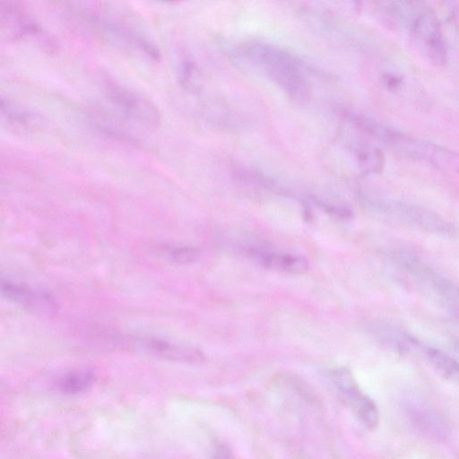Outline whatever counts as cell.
Listing matches in <instances>:
<instances>
[{
	"mask_svg": "<svg viewBox=\"0 0 459 459\" xmlns=\"http://www.w3.org/2000/svg\"><path fill=\"white\" fill-rule=\"evenodd\" d=\"M214 459H229V454L225 448H219L216 452Z\"/></svg>",
	"mask_w": 459,
	"mask_h": 459,
	"instance_id": "19",
	"label": "cell"
},
{
	"mask_svg": "<svg viewBox=\"0 0 459 459\" xmlns=\"http://www.w3.org/2000/svg\"><path fill=\"white\" fill-rule=\"evenodd\" d=\"M423 353L429 362L444 377L459 384V362L441 350L425 347Z\"/></svg>",
	"mask_w": 459,
	"mask_h": 459,
	"instance_id": "14",
	"label": "cell"
},
{
	"mask_svg": "<svg viewBox=\"0 0 459 459\" xmlns=\"http://www.w3.org/2000/svg\"><path fill=\"white\" fill-rule=\"evenodd\" d=\"M393 257L428 297L459 322V286L410 251H395Z\"/></svg>",
	"mask_w": 459,
	"mask_h": 459,
	"instance_id": "6",
	"label": "cell"
},
{
	"mask_svg": "<svg viewBox=\"0 0 459 459\" xmlns=\"http://www.w3.org/2000/svg\"><path fill=\"white\" fill-rule=\"evenodd\" d=\"M1 117L5 126L20 133L36 132L43 127L40 114L9 99H1Z\"/></svg>",
	"mask_w": 459,
	"mask_h": 459,
	"instance_id": "11",
	"label": "cell"
},
{
	"mask_svg": "<svg viewBox=\"0 0 459 459\" xmlns=\"http://www.w3.org/2000/svg\"><path fill=\"white\" fill-rule=\"evenodd\" d=\"M3 294L25 309L42 316H51L58 311V303L48 290L37 289L10 280H2Z\"/></svg>",
	"mask_w": 459,
	"mask_h": 459,
	"instance_id": "9",
	"label": "cell"
},
{
	"mask_svg": "<svg viewBox=\"0 0 459 459\" xmlns=\"http://www.w3.org/2000/svg\"><path fill=\"white\" fill-rule=\"evenodd\" d=\"M0 24L8 39L30 43L48 52L56 48L53 38L18 2L0 1Z\"/></svg>",
	"mask_w": 459,
	"mask_h": 459,
	"instance_id": "8",
	"label": "cell"
},
{
	"mask_svg": "<svg viewBox=\"0 0 459 459\" xmlns=\"http://www.w3.org/2000/svg\"><path fill=\"white\" fill-rule=\"evenodd\" d=\"M375 338L386 347L400 353H420L425 346L411 333L385 323H377L371 326Z\"/></svg>",
	"mask_w": 459,
	"mask_h": 459,
	"instance_id": "12",
	"label": "cell"
},
{
	"mask_svg": "<svg viewBox=\"0 0 459 459\" xmlns=\"http://www.w3.org/2000/svg\"><path fill=\"white\" fill-rule=\"evenodd\" d=\"M238 58L265 76L297 100L308 95L302 65L287 51L264 42H247L238 49Z\"/></svg>",
	"mask_w": 459,
	"mask_h": 459,
	"instance_id": "1",
	"label": "cell"
},
{
	"mask_svg": "<svg viewBox=\"0 0 459 459\" xmlns=\"http://www.w3.org/2000/svg\"><path fill=\"white\" fill-rule=\"evenodd\" d=\"M330 377L333 385L348 403L362 393L351 372L348 368H334L331 371Z\"/></svg>",
	"mask_w": 459,
	"mask_h": 459,
	"instance_id": "17",
	"label": "cell"
},
{
	"mask_svg": "<svg viewBox=\"0 0 459 459\" xmlns=\"http://www.w3.org/2000/svg\"><path fill=\"white\" fill-rule=\"evenodd\" d=\"M359 420L368 429H374L379 421L375 403L364 394H360L349 403Z\"/></svg>",
	"mask_w": 459,
	"mask_h": 459,
	"instance_id": "16",
	"label": "cell"
},
{
	"mask_svg": "<svg viewBox=\"0 0 459 459\" xmlns=\"http://www.w3.org/2000/svg\"><path fill=\"white\" fill-rule=\"evenodd\" d=\"M170 261L186 264L195 262L200 255L198 248L190 246H177L167 250Z\"/></svg>",
	"mask_w": 459,
	"mask_h": 459,
	"instance_id": "18",
	"label": "cell"
},
{
	"mask_svg": "<svg viewBox=\"0 0 459 459\" xmlns=\"http://www.w3.org/2000/svg\"><path fill=\"white\" fill-rule=\"evenodd\" d=\"M82 13L110 45L149 60H160V53L156 43L124 13L108 7L107 3L87 4Z\"/></svg>",
	"mask_w": 459,
	"mask_h": 459,
	"instance_id": "2",
	"label": "cell"
},
{
	"mask_svg": "<svg viewBox=\"0 0 459 459\" xmlns=\"http://www.w3.org/2000/svg\"><path fill=\"white\" fill-rule=\"evenodd\" d=\"M95 381L92 371L80 369L64 375L58 381V389L66 394H80L91 386Z\"/></svg>",
	"mask_w": 459,
	"mask_h": 459,
	"instance_id": "15",
	"label": "cell"
},
{
	"mask_svg": "<svg viewBox=\"0 0 459 459\" xmlns=\"http://www.w3.org/2000/svg\"><path fill=\"white\" fill-rule=\"evenodd\" d=\"M365 209L385 223L436 235H448L453 230L441 216L420 205L405 201L364 196Z\"/></svg>",
	"mask_w": 459,
	"mask_h": 459,
	"instance_id": "4",
	"label": "cell"
},
{
	"mask_svg": "<svg viewBox=\"0 0 459 459\" xmlns=\"http://www.w3.org/2000/svg\"><path fill=\"white\" fill-rule=\"evenodd\" d=\"M102 86L106 104L100 107L116 123L142 137L143 131L160 126V112L145 95L108 77L104 78Z\"/></svg>",
	"mask_w": 459,
	"mask_h": 459,
	"instance_id": "3",
	"label": "cell"
},
{
	"mask_svg": "<svg viewBox=\"0 0 459 459\" xmlns=\"http://www.w3.org/2000/svg\"><path fill=\"white\" fill-rule=\"evenodd\" d=\"M367 131L403 155L425 160L441 169H459V156L431 143L419 140L381 126L368 123Z\"/></svg>",
	"mask_w": 459,
	"mask_h": 459,
	"instance_id": "7",
	"label": "cell"
},
{
	"mask_svg": "<svg viewBox=\"0 0 459 459\" xmlns=\"http://www.w3.org/2000/svg\"><path fill=\"white\" fill-rule=\"evenodd\" d=\"M252 254L256 255L264 268L273 271L291 274H303L309 268L307 260L299 255L266 250L252 251Z\"/></svg>",
	"mask_w": 459,
	"mask_h": 459,
	"instance_id": "13",
	"label": "cell"
},
{
	"mask_svg": "<svg viewBox=\"0 0 459 459\" xmlns=\"http://www.w3.org/2000/svg\"><path fill=\"white\" fill-rule=\"evenodd\" d=\"M147 352L159 358L183 363L196 364L204 360V354L197 348L177 344L155 337H145L138 341Z\"/></svg>",
	"mask_w": 459,
	"mask_h": 459,
	"instance_id": "10",
	"label": "cell"
},
{
	"mask_svg": "<svg viewBox=\"0 0 459 459\" xmlns=\"http://www.w3.org/2000/svg\"><path fill=\"white\" fill-rule=\"evenodd\" d=\"M386 10L412 34L423 53L436 65L446 61V48L435 13L421 2H393Z\"/></svg>",
	"mask_w": 459,
	"mask_h": 459,
	"instance_id": "5",
	"label": "cell"
},
{
	"mask_svg": "<svg viewBox=\"0 0 459 459\" xmlns=\"http://www.w3.org/2000/svg\"><path fill=\"white\" fill-rule=\"evenodd\" d=\"M455 349L456 352L459 354V340L455 342Z\"/></svg>",
	"mask_w": 459,
	"mask_h": 459,
	"instance_id": "20",
	"label": "cell"
}]
</instances>
